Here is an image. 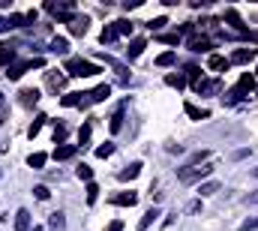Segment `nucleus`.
I'll use <instances>...</instances> for the list:
<instances>
[{"label": "nucleus", "instance_id": "1", "mask_svg": "<svg viewBox=\"0 0 258 231\" xmlns=\"http://www.w3.org/2000/svg\"><path fill=\"white\" fill-rule=\"evenodd\" d=\"M63 72L72 75V78H90V75H99L102 69H99V63L81 60V57H69V60H66V69H63Z\"/></svg>", "mask_w": 258, "mask_h": 231}, {"label": "nucleus", "instance_id": "2", "mask_svg": "<svg viewBox=\"0 0 258 231\" xmlns=\"http://www.w3.org/2000/svg\"><path fill=\"white\" fill-rule=\"evenodd\" d=\"M252 90H255V75H252V72H243V75H240V81H237V87H234V90H228L222 99H225L228 105H237L240 99L249 96Z\"/></svg>", "mask_w": 258, "mask_h": 231}, {"label": "nucleus", "instance_id": "3", "mask_svg": "<svg viewBox=\"0 0 258 231\" xmlns=\"http://www.w3.org/2000/svg\"><path fill=\"white\" fill-rule=\"evenodd\" d=\"M210 171H213V165H210V162H204L201 168H198V165H186V168H180V171H177V180H180V183H201Z\"/></svg>", "mask_w": 258, "mask_h": 231}, {"label": "nucleus", "instance_id": "4", "mask_svg": "<svg viewBox=\"0 0 258 231\" xmlns=\"http://www.w3.org/2000/svg\"><path fill=\"white\" fill-rule=\"evenodd\" d=\"M195 90H198L201 96H216V93L222 90V81H219V78H201V81L195 84Z\"/></svg>", "mask_w": 258, "mask_h": 231}, {"label": "nucleus", "instance_id": "5", "mask_svg": "<svg viewBox=\"0 0 258 231\" xmlns=\"http://www.w3.org/2000/svg\"><path fill=\"white\" fill-rule=\"evenodd\" d=\"M60 105H66V108H72V105H90V93H66V96H60Z\"/></svg>", "mask_w": 258, "mask_h": 231}, {"label": "nucleus", "instance_id": "6", "mask_svg": "<svg viewBox=\"0 0 258 231\" xmlns=\"http://www.w3.org/2000/svg\"><path fill=\"white\" fill-rule=\"evenodd\" d=\"M225 21L240 33V36H246V33H249V30H246V24H243V18L237 15V9H225Z\"/></svg>", "mask_w": 258, "mask_h": 231}, {"label": "nucleus", "instance_id": "7", "mask_svg": "<svg viewBox=\"0 0 258 231\" xmlns=\"http://www.w3.org/2000/svg\"><path fill=\"white\" fill-rule=\"evenodd\" d=\"M135 201H138V192H120V195H111V204H117V207H132Z\"/></svg>", "mask_w": 258, "mask_h": 231}, {"label": "nucleus", "instance_id": "8", "mask_svg": "<svg viewBox=\"0 0 258 231\" xmlns=\"http://www.w3.org/2000/svg\"><path fill=\"white\" fill-rule=\"evenodd\" d=\"M189 51H195V54H201V51H213V42L207 36H192V39H189Z\"/></svg>", "mask_w": 258, "mask_h": 231}, {"label": "nucleus", "instance_id": "9", "mask_svg": "<svg viewBox=\"0 0 258 231\" xmlns=\"http://www.w3.org/2000/svg\"><path fill=\"white\" fill-rule=\"evenodd\" d=\"M27 69H30V60H21V63H12L9 69H6V78L9 81H18L24 72H27Z\"/></svg>", "mask_w": 258, "mask_h": 231}, {"label": "nucleus", "instance_id": "10", "mask_svg": "<svg viewBox=\"0 0 258 231\" xmlns=\"http://www.w3.org/2000/svg\"><path fill=\"white\" fill-rule=\"evenodd\" d=\"M45 81H48V90H51V93H57V90H63L66 75H63V72H48V75H45Z\"/></svg>", "mask_w": 258, "mask_h": 231}, {"label": "nucleus", "instance_id": "11", "mask_svg": "<svg viewBox=\"0 0 258 231\" xmlns=\"http://www.w3.org/2000/svg\"><path fill=\"white\" fill-rule=\"evenodd\" d=\"M252 57H255V51H252V48H237L234 54L228 57V66H231V63H249Z\"/></svg>", "mask_w": 258, "mask_h": 231}, {"label": "nucleus", "instance_id": "12", "mask_svg": "<svg viewBox=\"0 0 258 231\" xmlns=\"http://www.w3.org/2000/svg\"><path fill=\"white\" fill-rule=\"evenodd\" d=\"M123 111H126V102H120V108L111 114V123H108L111 132H120V129H123Z\"/></svg>", "mask_w": 258, "mask_h": 231}, {"label": "nucleus", "instance_id": "13", "mask_svg": "<svg viewBox=\"0 0 258 231\" xmlns=\"http://www.w3.org/2000/svg\"><path fill=\"white\" fill-rule=\"evenodd\" d=\"M75 144H60V147H54V159H57V162H66V159H72L75 156Z\"/></svg>", "mask_w": 258, "mask_h": 231}, {"label": "nucleus", "instance_id": "14", "mask_svg": "<svg viewBox=\"0 0 258 231\" xmlns=\"http://www.w3.org/2000/svg\"><path fill=\"white\" fill-rule=\"evenodd\" d=\"M12 60H15V45L3 42L0 45V66H12Z\"/></svg>", "mask_w": 258, "mask_h": 231}, {"label": "nucleus", "instance_id": "15", "mask_svg": "<svg viewBox=\"0 0 258 231\" xmlns=\"http://www.w3.org/2000/svg\"><path fill=\"white\" fill-rule=\"evenodd\" d=\"M15 231H30V210H18L15 213Z\"/></svg>", "mask_w": 258, "mask_h": 231}, {"label": "nucleus", "instance_id": "16", "mask_svg": "<svg viewBox=\"0 0 258 231\" xmlns=\"http://www.w3.org/2000/svg\"><path fill=\"white\" fill-rule=\"evenodd\" d=\"M156 219H159V210H156V207H150V210L144 213V216H141V222H138V228H135V231H147V228H150L153 222H156Z\"/></svg>", "mask_w": 258, "mask_h": 231}, {"label": "nucleus", "instance_id": "17", "mask_svg": "<svg viewBox=\"0 0 258 231\" xmlns=\"http://www.w3.org/2000/svg\"><path fill=\"white\" fill-rule=\"evenodd\" d=\"M183 108H186V114L192 117V120H207V117H210V111H207V108H198V105H192V102H186Z\"/></svg>", "mask_w": 258, "mask_h": 231}, {"label": "nucleus", "instance_id": "18", "mask_svg": "<svg viewBox=\"0 0 258 231\" xmlns=\"http://www.w3.org/2000/svg\"><path fill=\"white\" fill-rule=\"evenodd\" d=\"M48 51H51V54H66V51H69V42H66L63 36H54L48 42Z\"/></svg>", "mask_w": 258, "mask_h": 231}, {"label": "nucleus", "instance_id": "19", "mask_svg": "<svg viewBox=\"0 0 258 231\" xmlns=\"http://www.w3.org/2000/svg\"><path fill=\"white\" fill-rule=\"evenodd\" d=\"M111 27H114L117 36H132V27H135V24H132L129 18H120V21H114Z\"/></svg>", "mask_w": 258, "mask_h": 231}, {"label": "nucleus", "instance_id": "20", "mask_svg": "<svg viewBox=\"0 0 258 231\" xmlns=\"http://www.w3.org/2000/svg\"><path fill=\"white\" fill-rule=\"evenodd\" d=\"M144 48H147V42H144V39H132V42H129V48H126V57H129V60L141 57V51H144Z\"/></svg>", "mask_w": 258, "mask_h": 231}, {"label": "nucleus", "instance_id": "21", "mask_svg": "<svg viewBox=\"0 0 258 231\" xmlns=\"http://www.w3.org/2000/svg\"><path fill=\"white\" fill-rule=\"evenodd\" d=\"M69 30L75 33V36H84V33H87V18H84V15H75V18L69 21Z\"/></svg>", "mask_w": 258, "mask_h": 231}, {"label": "nucleus", "instance_id": "22", "mask_svg": "<svg viewBox=\"0 0 258 231\" xmlns=\"http://www.w3.org/2000/svg\"><path fill=\"white\" fill-rule=\"evenodd\" d=\"M138 174H141V162H132V165H126L123 171H120L117 177H120V180H135Z\"/></svg>", "mask_w": 258, "mask_h": 231}, {"label": "nucleus", "instance_id": "23", "mask_svg": "<svg viewBox=\"0 0 258 231\" xmlns=\"http://www.w3.org/2000/svg\"><path fill=\"white\" fill-rule=\"evenodd\" d=\"M207 69H213V72H222V69H228V60L222 54H210L207 57Z\"/></svg>", "mask_w": 258, "mask_h": 231}, {"label": "nucleus", "instance_id": "24", "mask_svg": "<svg viewBox=\"0 0 258 231\" xmlns=\"http://www.w3.org/2000/svg\"><path fill=\"white\" fill-rule=\"evenodd\" d=\"M108 96H111V84H99L96 90L90 93V102H105Z\"/></svg>", "mask_w": 258, "mask_h": 231}, {"label": "nucleus", "instance_id": "25", "mask_svg": "<svg viewBox=\"0 0 258 231\" xmlns=\"http://www.w3.org/2000/svg\"><path fill=\"white\" fill-rule=\"evenodd\" d=\"M219 192V183L216 180H207V183H201L198 186V195H201V198H207V195H216Z\"/></svg>", "mask_w": 258, "mask_h": 231}, {"label": "nucleus", "instance_id": "26", "mask_svg": "<svg viewBox=\"0 0 258 231\" xmlns=\"http://www.w3.org/2000/svg\"><path fill=\"white\" fill-rule=\"evenodd\" d=\"M99 42L102 45H111V42H117V33H114V27L108 24V27H102V33H99Z\"/></svg>", "mask_w": 258, "mask_h": 231}, {"label": "nucleus", "instance_id": "27", "mask_svg": "<svg viewBox=\"0 0 258 231\" xmlns=\"http://www.w3.org/2000/svg\"><path fill=\"white\" fill-rule=\"evenodd\" d=\"M48 225H51V231H63V228H66L63 213H51V216H48Z\"/></svg>", "mask_w": 258, "mask_h": 231}, {"label": "nucleus", "instance_id": "28", "mask_svg": "<svg viewBox=\"0 0 258 231\" xmlns=\"http://www.w3.org/2000/svg\"><path fill=\"white\" fill-rule=\"evenodd\" d=\"M21 102H24V105L39 102V90H36V87H27V90H21Z\"/></svg>", "mask_w": 258, "mask_h": 231}, {"label": "nucleus", "instance_id": "29", "mask_svg": "<svg viewBox=\"0 0 258 231\" xmlns=\"http://www.w3.org/2000/svg\"><path fill=\"white\" fill-rule=\"evenodd\" d=\"M75 174H78V180H84V183H90V180H93V168H90V165H84V162L75 168Z\"/></svg>", "mask_w": 258, "mask_h": 231}, {"label": "nucleus", "instance_id": "30", "mask_svg": "<svg viewBox=\"0 0 258 231\" xmlns=\"http://www.w3.org/2000/svg\"><path fill=\"white\" fill-rule=\"evenodd\" d=\"M27 24V18H24V15H18V12H15V15H9V18H6V30H15V27H24Z\"/></svg>", "mask_w": 258, "mask_h": 231}, {"label": "nucleus", "instance_id": "31", "mask_svg": "<svg viewBox=\"0 0 258 231\" xmlns=\"http://www.w3.org/2000/svg\"><path fill=\"white\" fill-rule=\"evenodd\" d=\"M45 159H48L45 153H30V156H27V165H30V168H42Z\"/></svg>", "mask_w": 258, "mask_h": 231}, {"label": "nucleus", "instance_id": "32", "mask_svg": "<svg viewBox=\"0 0 258 231\" xmlns=\"http://www.w3.org/2000/svg\"><path fill=\"white\" fill-rule=\"evenodd\" d=\"M45 120H48V117H45V114H39L36 120H33V123H30V129H27V135H30V138H36V135H39V129H42V123H45Z\"/></svg>", "mask_w": 258, "mask_h": 231}, {"label": "nucleus", "instance_id": "33", "mask_svg": "<svg viewBox=\"0 0 258 231\" xmlns=\"http://www.w3.org/2000/svg\"><path fill=\"white\" fill-rule=\"evenodd\" d=\"M174 60H177L174 51H165V54H159V57H156V66H171Z\"/></svg>", "mask_w": 258, "mask_h": 231}, {"label": "nucleus", "instance_id": "34", "mask_svg": "<svg viewBox=\"0 0 258 231\" xmlns=\"http://www.w3.org/2000/svg\"><path fill=\"white\" fill-rule=\"evenodd\" d=\"M90 129H93L90 123H84V126L78 129V144H81V147H84V144H87V141H90Z\"/></svg>", "mask_w": 258, "mask_h": 231}, {"label": "nucleus", "instance_id": "35", "mask_svg": "<svg viewBox=\"0 0 258 231\" xmlns=\"http://www.w3.org/2000/svg\"><path fill=\"white\" fill-rule=\"evenodd\" d=\"M165 84H168V87H177V90H180V87L186 84V78H183V75H174V72H171V75H165Z\"/></svg>", "mask_w": 258, "mask_h": 231}, {"label": "nucleus", "instance_id": "36", "mask_svg": "<svg viewBox=\"0 0 258 231\" xmlns=\"http://www.w3.org/2000/svg\"><path fill=\"white\" fill-rule=\"evenodd\" d=\"M165 24H168V18H165V15H159V18H153V21H147V27H150L153 33H159V30H162Z\"/></svg>", "mask_w": 258, "mask_h": 231}, {"label": "nucleus", "instance_id": "37", "mask_svg": "<svg viewBox=\"0 0 258 231\" xmlns=\"http://www.w3.org/2000/svg\"><path fill=\"white\" fill-rule=\"evenodd\" d=\"M111 153H114V144H111V141H105V144L96 147V156H99V159H105V156H111Z\"/></svg>", "mask_w": 258, "mask_h": 231}, {"label": "nucleus", "instance_id": "38", "mask_svg": "<svg viewBox=\"0 0 258 231\" xmlns=\"http://www.w3.org/2000/svg\"><path fill=\"white\" fill-rule=\"evenodd\" d=\"M84 192H87V204H93V201H96V198H99V186H96V183H93V180H90V183H87V189H84Z\"/></svg>", "mask_w": 258, "mask_h": 231}, {"label": "nucleus", "instance_id": "39", "mask_svg": "<svg viewBox=\"0 0 258 231\" xmlns=\"http://www.w3.org/2000/svg\"><path fill=\"white\" fill-rule=\"evenodd\" d=\"M66 132H69V129H66L63 123H54V144H60V141L66 138Z\"/></svg>", "mask_w": 258, "mask_h": 231}, {"label": "nucleus", "instance_id": "40", "mask_svg": "<svg viewBox=\"0 0 258 231\" xmlns=\"http://www.w3.org/2000/svg\"><path fill=\"white\" fill-rule=\"evenodd\" d=\"M165 45H180V33H162V36H159Z\"/></svg>", "mask_w": 258, "mask_h": 231}, {"label": "nucleus", "instance_id": "41", "mask_svg": "<svg viewBox=\"0 0 258 231\" xmlns=\"http://www.w3.org/2000/svg\"><path fill=\"white\" fill-rule=\"evenodd\" d=\"M186 75L198 84V81H201V69H198V66H186Z\"/></svg>", "mask_w": 258, "mask_h": 231}, {"label": "nucleus", "instance_id": "42", "mask_svg": "<svg viewBox=\"0 0 258 231\" xmlns=\"http://www.w3.org/2000/svg\"><path fill=\"white\" fill-rule=\"evenodd\" d=\"M258 228V216H249V219H243V231H255Z\"/></svg>", "mask_w": 258, "mask_h": 231}, {"label": "nucleus", "instance_id": "43", "mask_svg": "<svg viewBox=\"0 0 258 231\" xmlns=\"http://www.w3.org/2000/svg\"><path fill=\"white\" fill-rule=\"evenodd\" d=\"M33 192H36V198H39V201H45L48 195H51V192H48V186H36V189H33Z\"/></svg>", "mask_w": 258, "mask_h": 231}, {"label": "nucleus", "instance_id": "44", "mask_svg": "<svg viewBox=\"0 0 258 231\" xmlns=\"http://www.w3.org/2000/svg\"><path fill=\"white\" fill-rule=\"evenodd\" d=\"M105 231H123V222L114 219V222H108V228H105Z\"/></svg>", "mask_w": 258, "mask_h": 231}, {"label": "nucleus", "instance_id": "45", "mask_svg": "<svg viewBox=\"0 0 258 231\" xmlns=\"http://www.w3.org/2000/svg\"><path fill=\"white\" fill-rule=\"evenodd\" d=\"M198 210H201V198H198V201H192V204H189V213H198Z\"/></svg>", "mask_w": 258, "mask_h": 231}, {"label": "nucleus", "instance_id": "46", "mask_svg": "<svg viewBox=\"0 0 258 231\" xmlns=\"http://www.w3.org/2000/svg\"><path fill=\"white\" fill-rule=\"evenodd\" d=\"M246 201H249V204H258V192H252V195H246Z\"/></svg>", "mask_w": 258, "mask_h": 231}, {"label": "nucleus", "instance_id": "47", "mask_svg": "<svg viewBox=\"0 0 258 231\" xmlns=\"http://www.w3.org/2000/svg\"><path fill=\"white\" fill-rule=\"evenodd\" d=\"M6 30V18H0V33H3Z\"/></svg>", "mask_w": 258, "mask_h": 231}, {"label": "nucleus", "instance_id": "48", "mask_svg": "<svg viewBox=\"0 0 258 231\" xmlns=\"http://www.w3.org/2000/svg\"><path fill=\"white\" fill-rule=\"evenodd\" d=\"M30 231H42V228H39V225H33V228H30Z\"/></svg>", "mask_w": 258, "mask_h": 231}, {"label": "nucleus", "instance_id": "49", "mask_svg": "<svg viewBox=\"0 0 258 231\" xmlns=\"http://www.w3.org/2000/svg\"><path fill=\"white\" fill-rule=\"evenodd\" d=\"M3 102H6V99H3V93H0V105H3Z\"/></svg>", "mask_w": 258, "mask_h": 231}, {"label": "nucleus", "instance_id": "50", "mask_svg": "<svg viewBox=\"0 0 258 231\" xmlns=\"http://www.w3.org/2000/svg\"><path fill=\"white\" fill-rule=\"evenodd\" d=\"M252 174H255V177H258V168H255V171H252Z\"/></svg>", "mask_w": 258, "mask_h": 231}]
</instances>
